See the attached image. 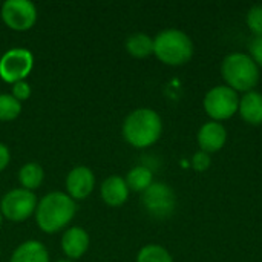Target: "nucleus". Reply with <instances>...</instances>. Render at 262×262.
<instances>
[{"label": "nucleus", "mask_w": 262, "mask_h": 262, "mask_svg": "<svg viewBox=\"0 0 262 262\" xmlns=\"http://www.w3.org/2000/svg\"><path fill=\"white\" fill-rule=\"evenodd\" d=\"M124 180L129 190L143 193L154 183V172L146 166H135L127 172Z\"/></svg>", "instance_id": "obj_18"}, {"label": "nucleus", "mask_w": 262, "mask_h": 262, "mask_svg": "<svg viewBox=\"0 0 262 262\" xmlns=\"http://www.w3.org/2000/svg\"><path fill=\"white\" fill-rule=\"evenodd\" d=\"M43 180H45V170L37 163H26L18 170V181L21 189L34 192L41 186Z\"/></svg>", "instance_id": "obj_17"}, {"label": "nucleus", "mask_w": 262, "mask_h": 262, "mask_svg": "<svg viewBox=\"0 0 262 262\" xmlns=\"http://www.w3.org/2000/svg\"><path fill=\"white\" fill-rule=\"evenodd\" d=\"M34 66V55L26 48L8 49L0 57V78L6 83H17L25 80Z\"/></svg>", "instance_id": "obj_8"}, {"label": "nucleus", "mask_w": 262, "mask_h": 262, "mask_svg": "<svg viewBox=\"0 0 262 262\" xmlns=\"http://www.w3.org/2000/svg\"><path fill=\"white\" fill-rule=\"evenodd\" d=\"M238 114L244 123L250 126L262 124V94L258 91L246 92L239 97Z\"/></svg>", "instance_id": "obj_14"}, {"label": "nucleus", "mask_w": 262, "mask_h": 262, "mask_svg": "<svg viewBox=\"0 0 262 262\" xmlns=\"http://www.w3.org/2000/svg\"><path fill=\"white\" fill-rule=\"evenodd\" d=\"M141 204L146 212L158 220L169 218L177 206L173 189L161 181H154L149 189L141 193Z\"/></svg>", "instance_id": "obj_6"}, {"label": "nucleus", "mask_w": 262, "mask_h": 262, "mask_svg": "<svg viewBox=\"0 0 262 262\" xmlns=\"http://www.w3.org/2000/svg\"><path fill=\"white\" fill-rule=\"evenodd\" d=\"M246 25L255 37L262 35V5H253L247 11Z\"/></svg>", "instance_id": "obj_21"}, {"label": "nucleus", "mask_w": 262, "mask_h": 262, "mask_svg": "<svg viewBox=\"0 0 262 262\" xmlns=\"http://www.w3.org/2000/svg\"><path fill=\"white\" fill-rule=\"evenodd\" d=\"M193 52L195 46L192 38L181 29H163L154 38V55L167 66H183L189 63Z\"/></svg>", "instance_id": "obj_4"}, {"label": "nucleus", "mask_w": 262, "mask_h": 262, "mask_svg": "<svg viewBox=\"0 0 262 262\" xmlns=\"http://www.w3.org/2000/svg\"><path fill=\"white\" fill-rule=\"evenodd\" d=\"M126 51L135 58H146L154 54V38L146 32L130 34L126 40Z\"/></svg>", "instance_id": "obj_16"}, {"label": "nucleus", "mask_w": 262, "mask_h": 262, "mask_svg": "<svg viewBox=\"0 0 262 262\" xmlns=\"http://www.w3.org/2000/svg\"><path fill=\"white\" fill-rule=\"evenodd\" d=\"M137 262H173V258L163 246L147 244L138 252Z\"/></svg>", "instance_id": "obj_19"}, {"label": "nucleus", "mask_w": 262, "mask_h": 262, "mask_svg": "<svg viewBox=\"0 0 262 262\" xmlns=\"http://www.w3.org/2000/svg\"><path fill=\"white\" fill-rule=\"evenodd\" d=\"M61 250L69 261L80 259L89 249V235L83 227H71L61 236Z\"/></svg>", "instance_id": "obj_12"}, {"label": "nucleus", "mask_w": 262, "mask_h": 262, "mask_svg": "<svg viewBox=\"0 0 262 262\" xmlns=\"http://www.w3.org/2000/svg\"><path fill=\"white\" fill-rule=\"evenodd\" d=\"M129 192L130 190L126 184V180L123 177H118V175H112V177L106 178L100 187V193H101L103 201L111 207L123 206L129 198Z\"/></svg>", "instance_id": "obj_13"}, {"label": "nucleus", "mask_w": 262, "mask_h": 262, "mask_svg": "<svg viewBox=\"0 0 262 262\" xmlns=\"http://www.w3.org/2000/svg\"><path fill=\"white\" fill-rule=\"evenodd\" d=\"M9 160H11V152L8 146L0 143V172L6 169V166L9 164Z\"/></svg>", "instance_id": "obj_25"}, {"label": "nucleus", "mask_w": 262, "mask_h": 262, "mask_svg": "<svg viewBox=\"0 0 262 262\" xmlns=\"http://www.w3.org/2000/svg\"><path fill=\"white\" fill-rule=\"evenodd\" d=\"M21 112V103L11 94H0V121H12Z\"/></svg>", "instance_id": "obj_20"}, {"label": "nucleus", "mask_w": 262, "mask_h": 262, "mask_svg": "<svg viewBox=\"0 0 262 262\" xmlns=\"http://www.w3.org/2000/svg\"><path fill=\"white\" fill-rule=\"evenodd\" d=\"M2 224H3V215H2V212H0V227H2Z\"/></svg>", "instance_id": "obj_26"}, {"label": "nucleus", "mask_w": 262, "mask_h": 262, "mask_svg": "<svg viewBox=\"0 0 262 262\" xmlns=\"http://www.w3.org/2000/svg\"><path fill=\"white\" fill-rule=\"evenodd\" d=\"M11 95H12L17 101H20V103L26 101V100L31 97V86H29V83H28L26 80H21V81L14 83V84H12Z\"/></svg>", "instance_id": "obj_23"}, {"label": "nucleus", "mask_w": 262, "mask_h": 262, "mask_svg": "<svg viewBox=\"0 0 262 262\" xmlns=\"http://www.w3.org/2000/svg\"><path fill=\"white\" fill-rule=\"evenodd\" d=\"M0 57H2V55H0Z\"/></svg>", "instance_id": "obj_28"}, {"label": "nucleus", "mask_w": 262, "mask_h": 262, "mask_svg": "<svg viewBox=\"0 0 262 262\" xmlns=\"http://www.w3.org/2000/svg\"><path fill=\"white\" fill-rule=\"evenodd\" d=\"M249 55L255 60V63L262 69V35L255 37L249 46Z\"/></svg>", "instance_id": "obj_24"}, {"label": "nucleus", "mask_w": 262, "mask_h": 262, "mask_svg": "<svg viewBox=\"0 0 262 262\" xmlns=\"http://www.w3.org/2000/svg\"><path fill=\"white\" fill-rule=\"evenodd\" d=\"M37 209V196L26 189H12L3 195L0 201V212L3 218L12 223H23Z\"/></svg>", "instance_id": "obj_7"}, {"label": "nucleus", "mask_w": 262, "mask_h": 262, "mask_svg": "<svg viewBox=\"0 0 262 262\" xmlns=\"http://www.w3.org/2000/svg\"><path fill=\"white\" fill-rule=\"evenodd\" d=\"M203 107L212 121H227L238 114L239 94L226 84H218L209 89L203 98Z\"/></svg>", "instance_id": "obj_5"}, {"label": "nucleus", "mask_w": 262, "mask_h": 262, "mask_svg": "<svg viewBox=\"0 0 262 262\" xmlns=\"http://www.w3.org/2000/svg\"><path fill=\"white\" fill-rule=\"evenodd\" d=\"M192 169L196 172H207L212 166V158L209 154L203 152V150H196L192 157Z\"/></svg>", "instance_id": "obj_22"}, {"label": "nucleus", "mask_w": 262, "mask_h": 262, "mask_svg": "<svg viewBox=\"0 0 262 262\" xmlns=\"http://www.w3.org/2000/svg\"><path fill=\"white\" fill-rule=\"evenodd\" d=\"M57 262H74V261H69V259H61V261H57Z\"/></svg>", "instance_id": "obj_27"}, {"label": "nucleus", "mask_w": 262, "mask_h": 262, "mask_svg": "<svg viewBox=\"0 0 262 262\" xmlns=\"http://www.w3.org/2000/svg\"><path fill=\"white\" fill-rule=\"evenodd\" d=\"M9 262H49V252L40 241H25L14 250Z\"/></svg>", "instance_id": "obj_15"}, {"label": "nucleus", "mask_w": 262, "mask_h": 262, "mask_svg": "<svg viewBox=\"0 0 262 262\" xmlns=\"http://www.w3.org/2000/svg\"><path fill=\"white\" fill-rule=\"evenodd\" d=\"M221 77L226 86L238 94H246L255 91L258 86L261 69L249 54L232 52L227 54L221 63Z\"/></svg>", "instance_id": "obj_3"}, {"label": "nucleus", "mask_w": 262, "mask_h": 262, "mask_svg": "<svg viewBox=\"0 0 262 262\" xmlns=\"http://www.w3.org/2000/svg\"><path fill=\"white\" fill-rule=\"evenodd\" d=\"M163 134V120L150 107L132 111L123 123V137L135 149L154 146Z\"/></svg>", "instance_id": "obj_1"}, {"label": "nucleus", "mask_w": 262, "mask_h": 262, "mask_svg": "<svg viewBox=\"0 0 262 262\" xmlns=\"http://www.w3.org/2000/svg\"><path fill=\"white\" fill-rule=\"evenodd\" d=\"M0 15L3 23L14 31H28L37 21V8L31 0H6Z\"/></svg>", "instance_id": "obj_9"}, {"label": "nucleus", "mask_w": 262, "mask_h": 262, "mask_svg": "<svg viewBox=\"0 0 262 262\" xmlns=\"http://www.w3.org/2000/svg\"><path fill=\"white\" fill-rule=\"evenodd\" d=\"M95 187V175L86 166L74 167L66 177V190L74 201L86 200Z\"/></svg>", "instance_id": "obj_11"}, {"label": "nucleus", "mask_w": 262, "mask_h": 262, "mask_svg": "<svg viewBox=\"0 0 262 262\" xmlns=\"http://www.w3.org/2000/svg\"><path fill=\"white\" fill-rule=\"evenodd\" d=\"M227 137H229V134H227L226 126L223 123L210 120L198 129L196 143H198L200 150L212 155V154L220 152L226 146Z\"/></svg>", "instance_id": "obj_10"}, {"label": "nucleus", "mask_w": 262, "mask_h": 262, "mask_svg": "<svg viewBox=\"0 0 262 262\" xmlns=\"http://www.w3.org/2000/svg\"><path fill=\"white\" fill-rule=\"evenodd\" d=\"M75 201L64 192H49L35 209V221L45 233H55L64 229L75 216Z\"/></svg>", "instance_id": "obj_2"}]
</instances>
